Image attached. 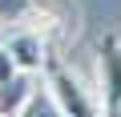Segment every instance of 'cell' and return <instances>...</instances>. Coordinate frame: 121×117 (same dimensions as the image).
Returning a JSON list of instances; mask_svg holds the SVG:
<instances>
[{"label":"cell","instance_id":"cell-5","mask_svg":"<svg viewBox=\"0 0 121 117\" xmlns=\"http://www.w3.org/2000/svg\"><path fill=\"white\" fill-rule=\"evenodd\" d=\"M16 77H20V69H16V61H12L8 44H0V89H8Z\"/></svg>","mask_w":121,"mask_h":117},{"label":"cell","instance_id":"cell-1","mask_svg":"<svg viewBox=\"0 0 121 117\" xmlns=\"http://www.w3.org/2000/svg\"><path fill=\"white\" fill-rule=\"evenodd\" d=\"M44 89L52 93V101L65 109L69 117H101V105L93 101V93L56 61V56H48L44 61Z\"/></svg>","mask_w":121,"mask_h":117},{"label":"cell","instance_id":"cell-3","mask_svg":"<svg viewBox=\"0 0 121 117\" xmlns=\"http://www.w3.org/2000/svg\"><path fill=\"white\" fill-rule=\"evenodd\" d=\"M8 52L20 73H44V61H48V48H44V36L40 28H24V32H12L8 36Z\"/></svg>","mask_w":121,"mask_h":117},{"label":"cell","instance_id":"cell-4","mask_svg":"<svg viewBox=\"0 0 121 117\" xmlns=\"http://www.w3.org/2000/svg\"><path fill=\"white\" fill-rule=\"evenodd\" d=\"M16 117H69V113L52 101V93H48V89H36V93H28V97H24V105H20V113H16Z\"/></svg>","mask_w":121,"mask_h":117},{"label":"cell","instance_id":"cell-7","mask_svg":"<svg viewBox=\"0 0 121 117\" xmlns=\"http://www.w3.org/2000/svg\"><path fill=\"white\" fill-rule=\"evenodd\" d=\"M113 117H121V109H117V113H113Z\"/></svg>","mask_w":121,"mask_h":117},{"label":"cell","instance_id":"cell-6","mask_svg":"<svg viewBox=\"0 0 121 117\" xmlns=\"http://www.w3.org/2000/svg\"><path fill=\"white\" fill-rule=\"evenodd\" d=\"M32 4L28 0H0V20H20Z\"/></svg>","mask_w":121,"mask_h":117},{"label":"cell","instance_id":"cell-2","mask_svg":"<svg viewBox=\"0 0 121 117\" xmlns=\"http://www.w3.org/2000/svg\"><path fill=\"white\" fill-rule=\"evenodd\" d=\"M97 73H101V109L113 117L121 109V40L105 36L97 48Z\"/></svg>","mask_w":121,"mask_h":117},{"label":"cell","instance_id":"cell-8","mask_svg":"<svg viewBox=\"0 0 121 117\" xmlns=\"http://www.w3.org/2000/svg\"><path fill=\"white\" fill-rule=\"evenodd\" d=\"M0 117H8V113H0Z\"/></svg>","mask_w":121,"mask_h":117}]
</instances>
